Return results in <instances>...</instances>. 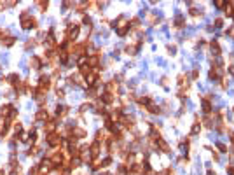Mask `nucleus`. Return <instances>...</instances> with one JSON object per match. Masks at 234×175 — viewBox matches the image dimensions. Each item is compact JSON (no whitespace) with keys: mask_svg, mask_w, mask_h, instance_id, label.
<instances>
[{"mask_svg":"<svg viewBox=\"0 0 234 175\" xmlns=\"http://www.w3.org/2000/svg\"><path fill=\"white\" fill-rule=\"evenodd\" d=\"M222 74H224V67H212V70H210V81H213V82L222 81Z\"/></svg>","mask_w":234,"mask_h":175,"instance_id":"1","label":"nucleus"},{"mask_svg":"<svg viewBox=\"0 0 234 175\" xmlns=\"http://www.w3.org/2000/svg\"><path fill=\"white\" fill-rule=\"evenodd\" d=\"M79 32H80L79 25H70V26H68V32H66V37H68L70 40H73V39H77Z\"/></svg>","mask_w":234,"mask_h":175,"instance_id":"2","label":"nucleus"},{"mask_svg":"<svg viewBox=\"0 0 234 175\" xmlns=\"http://www.w3.org/2000/svg\"><path fill=\"white\" fill-rule=\"evenodd\" d=\"M16 112H17V110H16L12 105H3V107H2V116H3V117H5V116H7V117H12V116H16Z\"/></svg>","mask_w":234,"mask_h":175,"instance_id":"3","label":"nucleus"},{"mask_svg":"<svg viewBox=\"0 0 234 175\" xmlns=\"http://www.w3.org/2000/svg\"><path fill=\"white\" fill-rule=\"evenodd\" d=\"M156 147H157V149H161L163 153H170V145H168L163 138H157V140H156Z\"/></svg>","mask_w":234,"mask_h":175,"instance_id":"4","label":"nucleus"},{"mask_svg":"<svg viewBox=\"0 0 234 175\" xmlns=\"http://www.w3.org/2000/svg\"><path fill=\"white\" fill-rule=\"evenodd\" d=\"M210 47H212V53L219 58V56H220V44H219L217 40H212V42H210Z\"/></svg>","mask_w":234,"mask_h":175,"instance_id":"5","label":"nucleus"},{"mask_svg":"<svg viewBox=\"0 0 234 175\" xmlns=\"http://www.w3.org/2000/svg\"><path fill=\"white\" fill-rule=\"evenodd\" d=\"M89 151H91V153H89V154H91V160H93V158H96V156L100 154V142L96 140V142L91 145V149H89Z\"/></svg>","mask_w":234,"mask_h":175,"instance_id":"6","label":"nucleus"},{"mask_svg":"<svg viewBox=\"0 0 234 175\" xmlns=\"http://www.w3.org/2000/svg\"><path fill=\"white\" fill-rule=\"evenodd\" d=\"M72 135H73L75 138H84V137H86V130H82V128H77V126H75V128L72 130Z\"/></svg>","mask_w":234,"mask_h":175,"instance_id":"7","label":"nucleus"},{"mask_svg":"<svg viewBox=\"0 0 234 175\" xmlns=\"http://www.w3.org/2000/svg\"><path fill=\"white\" fill-rule=\"evenodd\" d=\"M47 144H49L51 147H54V145H58V144H59V138H58V135H54V133H51V135L47 137Z\"/></svg>","mask_w":234,"mask_h":175,"instance_id":"8","label":"nucleus"},{"mask_svg":"<svg viewBox=\"0 0 234 175\" xmlns=\"http://www.w3.org/2000/svg\"><path fill=\"white\" fill-rule=\"evenodd\" d=\"M224 11H226V14H227L229 18H233V16H234V2H229V4L226 5V9H224Z\"/></svg>","mask_w":234,"mask_h":175,"instance_id":"9","label":"nucleus"},{"mask_svg":"<svg viewBox=\"0 0 234 175\" xmlns=\"http://www.w3.org/2000/svg\"><path fill=\"white\" fill-rule=\"evenodd\" d=\"M98 63H100V58H98V56L87 58V65H89V67H98Z\"/></svg>","mask_w":234,"mask_h":175,"instance_id":"10","label":"nucleus"},{"mask_svg":"<svg viewBox=\"0 0 234 175\" xmlns=\"http://www.w3.org/2000/svg\"><path fill=\"white\" fill-rule=\"evenodd\" d=\"M68 112V107H65V105H58V109H56V114L58 116H65Z\"/></svg>","mask_w":234,"mask_h":175,"instance_id":"11","label":"nucleus"},{"mask_svg":"<svg viewBox=\"0 0 234 175\" xmlns=\"http://www.w3.org/2000/svg\"><path fill=\"white\" fill-rule=\"evenodd\" d=\"M149 112H152V114H159V112H161V109H159L157 105L150 103V105H149Z\"/></svg>","mask_w":234,"mask_h":175,"instance_id":"12","label":"nucleus"},{"mask_svg":"<svg viewBox=\"0 0 234 175\" xmlns=\"http://www.w3.org/2000/svg\"><path fill=\"white\" fill-rule=\"evenodd\" d=\"M199 131H201V126H199V123H194V126H192L191 133H192V135H198Z\"/></svg>","mask_w":234,"mask_h":175,"instance_id":"13","label":"nucleus"},{"mask_svg":"<svg viewBox=\"0 0 234 175\" xmlns=\"http://www.w3.org/2000/svg\"><path fill=\"white\" fill-rule=\"evenodd\" d=\"M213 25H215V28H222V26H224V19H222V18H217V19L213 21Z\"/></svg>","mask_w":234,"mask_h":175,"instance_id":"14","label":"nucleus"},{"mask_svg":"<svg viewBox=\"0 0 234 175\" xmlns=\"http://www.w3.org/2000/svg\"><path fill=\"white\" fill-rule=\"evenodd\" d=\"M7 79H9V82H10V84H16V82H17V79H19V77H17V74H10V75H9V77H7Z\"/></svg>","mask_w":234,"mask_h":175,"instance_id":"15","label":"nucleus"},{"mask_svg":"<svg viewBox=\"0 0 234 175\" xmlns=\"http://www.w3.org/2000/svg\"><path fill=\"white\" fill-rule=\"evenodd\" d=\"M184 23H185V21H184V18H182V16H178V18L175 19V25H177L178 28H182V26H184Z\"/></svg>","mask_w":234,"mask_h":175,"instance_id":"16","label":"nucleus"},{"mask_svg":"<svg viewBox=\"0 0 234 175\" xmlns=\"http://www.w3.org/2000/svg\"><path fill=\"white\" fill-rule=\"evenodd\" d=\"M226 5H227V2H222V0L215 2V7H219V9H226Z\"/></svg>","mask_w":234,"mask_h":175,"instance_id":"17","label":"nucleus"},{"mask_svg":"<svg viewBox=\"0 0 234 175\" xmlns=\"http://www.w3.org/2000/svg\"><path fill=\"white\" fill-rule=\"evenodd\" d=\"M37 119H38V121L47 119V112H44V110H42V112H38V114H37Z\"/></svg>","mask_w":234,"mask_h":175,"instance_id":"18","label":"nucleus"},{"mask_svg":"<svg viewBox=\"0 0 234 175\" xmlns=\"http://www.w3.org/2000/svg\"><path fill=\"white\" fill-rule=\"evenodd\" d=\"M82 23H84V25H87V26L91 28V18H89V16H84V18H82Z\"/></svg>","mask_w":234,"mask_h":175,"instance_id":"19","label":"nucleus"},{"mask_svg":"<svg viewBox=\"0 0 234 175\" xmlns=\"http://www.w3.org/2000/svg\"><path fill=\"white\" fill-rule=\"evenodd\" d=\"M12 44H14V39L12 37H7V40H3V46H7V47L12 46Z\"/></svg>","mask_w":234,"mask_h":175,"instance_id":"20","label":"nucleus"},{"mask_svg":"<svg viewBox=\"0 0 234 175\" xmlns=\"http://www.w3.org/2000/svg\"><path fill=\"white\" fill-rule=\"evenodd\" d=\"M217 147H219L220 153H229V151H227V145H224V144H217Z\"/></svg>","mask_w":234,"mask_h":175,"instance_id":"21","label":"nucleus"},{"mask_svg":"<svg viewBox=\"0 0 234 175\" xmlns=\"http://www.w3.org/2000/svg\"><path fill=\"white\" fill-rule=\"evenodd\" d=\"M189 12H191L192 16H199V14H201V11H199V9H196V7H192V9H191Z\"/></svg>","mask_w":234,"mask_h":175,"instance_id":"22","label":"nucleus"},{"mask_svg":"<svg viewBox=\"0 0 234 175\" xmlns=\"http://www.w3.org/2000/svg\"><path fill=\"white\" fill-rule=\"evenodd\" d=\"M227 37H231V39H234V26H231V28L227 30Z\"/></svg>","mask_w":234,"mask_h":175,"instance_id":"23","label":"nucleus"},{"mask_svg":"<svg viewBox=\"0 0 234 175\" xmlns=\"http://www.w3.org/2000/svg\"><path fill=\"white\" fill-rule=\"evenodd\" d=\"M168 51H170L171 54H175V51H177V47H175V46H168Z\"/></svg>","mask_w":234,"mask_h":175,"instance_id":"24","label":"nucleus"},{"mask_svg":"<svg viewBox=\"0 0 234 175\" xmlns=\"http://www.w3.org/2000/svg\"><path fill=\"white\" fill-rule=\"evenodd\" d=\"M198 77H199V70H198V68H196V70H194V72H192V79H198Z\"/></svg>","mask_w":234,"mask_h":175,"instance_id":"25","label":"nucleus"},{"mask_svg":"<svg viewBox=\"0 0 234 175\" xmlns=\"http://www.w3.org/2000/svg\"><path fill=\"white\" fill-rule=\"evenodd\" d=\"M227 172L231 175H234V167H227Z\"/></svg>","mask_w":234,"mask_h":175,"instance_id":"26","label":"nucleus"},{"mask_svg":"<svg viewBox=\"0 0 234 175\" xmlns=\"http://www.w3.org/2000/svg\"><path fill=\"white\" fill-rule=\"evenodd\" d=\"M231 142L234 144V131H231Z\"/></svg>","mask_w":234,"mask_h":175,"instance_id":"27","label":"nucleus"},{"mask_svg":"<svg viewBox=\"0 0 234 175\" xmlns=\"http://www.w3.org/2000/svg\"><path fill=\"white\" fill-rule=\"evenodd\" d=\"M206 175H215V172H213V170H208V174Z\"/></svg>","mask_w":234,"mask_h":175,"instance_id":"28","label":"nucleus"},{"mask_svg":"<svg viewBox=\"0 0 234 175\" xmlns=\"http://www.w3.org/2000/svg\"><path fill=\"white\" fill-rule=\"evenodd\" d=\"M231 74L234 75V65H231Z\"/></svg>","mask_w":234,"mask_h":175,"instance_id":"29","label":"nucleus"},{"mask_svg":"<svg viewBox=\"0 0 234 175\" xmlns=\"http://www.w3.org/2000/svg\"><path fill=\"white\" fill-rule=\"evenodd\" d=\"M233 110H234V109H233Z\"/></svg>","mask_w":234,"mask_h":175,"instance_id":"30","label":"nucleus"}]
</instances>
